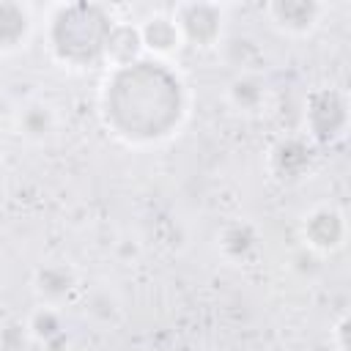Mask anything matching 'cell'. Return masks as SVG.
<instances>
[{
	"label": "cell",
	"instance_id": "obj_1",
	"mask_svg": "<svg viewBox=\"0 0 351 351\" xmlns=\"http://www.w3.org/2000/svg\"><path fill=\"white\" fill-rule=\"evenodd\" d=\"M110 27L112 22H107L99 8L71 5L63 8V19L55 22L52 47L60 60L85 63L104 55V41L110 36Z\"/></svg>",
	"mask_w": 351,
	"mask_h": 351
},
{
	"label": "cell",
	"instance_id": "obj_2",
	"mask_svg": "<svg viewBox=\"0 0 351 351\" xmlns=\"http://www.w3.org/2000/svg\"><path fill=\"white\" fill-rule=\"evenodd\" d=\"M173 22L181 33V41L195 47H211L219 38V11L208 3H184L173 11Z\"/></svg>",
	"mask_w": 351,
	"mask_h": 351
},
{
	"label": "cell",
	"instance_id": "obj_3",
	"mask_svg": "<svg viewBox=\"0 0 351 351\" xmlns=\"http://www.w3.org/2000/svg\"><path fill=\"white\" fill-rule=\"evenodd\" d=\"M307 126L310 134L321 143L335 140L346 129V101L335 90H318L313 93L307 104Z\"/></svg>",
	"mask_w": 351,
	"mask_h": 351
},
{
	"label": "cell",
	"instance_id": "obj_4",
	"mask_svg": "<svg viewBox=\"0 0 351 351\" xmlns=\"http://www.w3.org/2000/svg\"><path fill=\"white\" fill-rule=\"evenodd\" d=\"M304 241L310 250H318V252H329L335 247H340L343 236H346V222H343V214L335 211V208H315L307 219H304Z\"/></svg>",
	"mask_w": 351,
	"mask_h": 351
},
{
	"label": "cell",
	"instance_id": "obj_5",
	"mask_svg": "<svg viewBox=\"0 0 351 351\" xmlns=\"http://www.w3.org/2000/svg\"><path fill=\"white\" fill-rule=\"evenodd\" d=\"M266 11L277 27H282L288 33H307L318 22L321 5L313 0H277Z\"/></svg>",
	"mask_w": 351,
	"mask_h": 351
},
{
	"label": "cell",
	"instance_id": "obj_6",
	"mask_svg": "<svg viewBox=\"0 0 351 351\" xmlns=\"http://www.w3.org/2000/svg\"><path fill=\"white\" fill-rule=\"evenodd\" d=\"M140 49H143V41H140L137 27H132V25H112L110 27V36L104 41V55L112 66L126 69V66L137 63Z\"/></svg>",
	"mask_w": 351,
	"mask_h": 351
},
{
	"label": "cell",
	"instance_id": "obj_7",
	"mask_svg": "<svg viewBox=\"0 0 351 351\" xmlns=\"http://www.w3.org/2000/svg\"><path fill=\"white\" fill-rule=\"evenodd\" d=\"M137 30H140L143 49H148L154 55H170L181 47V33H178L173 16H151Z\"/></svg>",
	"mask_w": 351,
	"mask_h": 351
},
{
	"label": "cell",
	"instance_id": "obj_8",
	"mask_svg": "<svg viewBox=\"0 0 351 351\" xmlns=\"http://www.w3.org/2000/svg\"><path fill=\"white\" fill-rule=\"evenodd\" d=\"M36 291H38V296L41 299H47V302H60V299H66L71 291H74V285H77V274H74V269L71 266H66V263H49V266H41L38 271H36Z\"/></svg>",
	"mask_w": 351,
	"mask_h": 351
},
{
	"label": "cell",
	"instance_id": "obj_9",
	"mask_svg": "<svg viewBox=\"0 0 351 351\" xmlns=\"http://www.w3.org/2000/svg\"><path fill=\"white\" fill-rule=\"evenodd\" d=\"M307 165H310V151L296 137L280 140L271 151V167L277 170L280 178H299Z\"/></svg>",
	"mask_w": 351,
	"mask_h": 351
},
{
	"label": "cell",
	"instance_id": "obj_10",
	"mask_svg": "<svg viewBox=\"0 0 351 351\" xmlns=\"http://www.w3.org/2000/svg\"><path fill=\"white\" fill-rule=\"evenodd\" d=\"M30 335L47 348V351H63L66 348V332H63V321L60 313L52 310L49 304L38 307L30 318Z\"/></svg>",
	"mask_w": 351,
	"mask_h": 351
},
{
	"label": "cell",
	"instance_id": "obj_11",
	"mask_svg": "<svg viewBox=\"0 0 351 351\" xmlns=\"http://www.w3.org/2000/svg\"><path fill=\"white\" fill-rule=\"evenodd\" d=\"M30 30V16L16 3H0V49H16Z\"/></svg>",
	"mask_w": 351,
	"mask_h": 351
},
{
	"label": "cell",
	"instance_id": "obj_12",
	"mask_svg": "<svg viewBox=\"0 0 351 351\" xmlns=\"http://www.w3.org/2000/svg\"><path fill=\"white\" fill-rule=\"evenodd\" d=\"M52 126H55V118L47 104H27L19 112V134H25L30 140L47 137L52 132Z\"/></svg>",
	"mask_w": 351,
	"mask_h": 351
},
{
	"label": "cell",
	"instance_id": "obj_13",
	"mask_svg": "<svg viewBox=\"0 0 351 351\" xmlns=\"http://www.w3.org/2000/svg\"><path fill=\"white\" fill-rule=\"evenodd\" d=\"M255 230L250 228V225H244V222H236V225H228L225 230H222V250H225V255L228 258H244V255H250V250L255 247Z\"/></svg>",
	"mask_w": 351,
	"mask_h": 351
},
{
	"label": "cell",
	"instance_id": "obj_14",
	"mask_svg": "<svg viewBox=\"0 0 351 351\" xmlns=\"http://www.w3.org/2000/svg\"><path fill=\"white\" fill-rule=\"evenodd\" d=\"M228 96H230L233 107H239V110H255V107L263 101V85H261L255 77L241 74V77H236V80L230 82Z\"/></svg>",
	"mask_w": 351,
	"mask_h": 351
}]
</instances>
